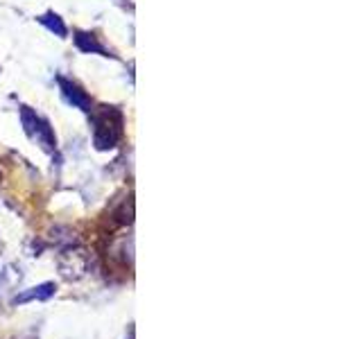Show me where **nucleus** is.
<instances>
[{"label":"nucleus","mask_w":362,"mask_h":339,"mask_svg":"<svg viewBox=\"0 0 362 339\" xmlns=\"http://www.w3.org/2000/svg\"><path fill=\"white\" fill-rule=\"evenodd\" d=\"M122 136V113L116 107H102L93 113V145L98 152H107Z\"/></svg>","instance_id":"nucleus-1"},{"label":"nucleus","mask_w":362,"mask_h":339,"mask_svg":"<svg viewBox=\"0 0 362 339\" xmlns=\"http://www.w3.org/2000/svg\"><path fill=\"white\" fill-rule=\"evenodd\" d=\"M57 267H59V274L68 282H77L88 274L90 267V256L84 246H68L57 258Z\"/></svg>","instance_id":"nucleus-2"},{"label":"nucleus","mask_w":362,"mask_h":339,"mask_svg":"<svg viewBox=\"0 0 362 339\" xmlns=\"http://www.w3.org/2000/svg\"><path fill=\"white\" fill-rule=\"evenodd\" d=\"M57 84H59L62 95H64V100L68 102V105L79 109V111H84V113L90 111V97L77 84H73L71 79H66V77H57Z\"/></svg>","instance_id":"nucleus-3"},{"label":"nucleus","mask_w":362,"mask_h":339,"mask_svg":"<svg viewBox=\"0 0 362 339\" xmlns=\"http://www.w3.org/2000/svg\"><path fill=\"white\" fill-rule=\"evenodd\" d=\"M75 45H77V48L79 50H82V52H95V54H102V56H116V54H111L107 48H105V45H102L95 37H93V34H88V32H75Z\"/></svg>","instance_id":"nucleus-4"},{"label":"nucleus","mask_w":362,"mask_h":339,"mask_svg":"<svg viewBox=\"0 0 362 339\" xmlns=\"http://www.w3.org/2000/svg\"><path fill=\"white\" fill-rule=\"evenodd\" d=\"M54 292H57L54 282H41V285L14 297V303L18 305V303H28V301H48V299L54 297Z\"/></svg>","instance_id":"nucleus-5"},{"label":"nucleus","mask_w":362,"mask_h":339,"mask_svg":"<svg viewBox=\"0 0 362 339\" xmlns=\"http://www.w3.org/2000/svg\"><path fill=\"white\" fill-rule=\"evenodd\" d=\"M32 138L41 145V150H43V152H54L57 138H54V131H52V127H50V122H48V120H39V127H37V131H34Z\"/></svg>","instance_id":"nucleus-6"},{"label":"nucleus","mask_w":362,"mask_h":339,"mask_svg":"<svg viewBox=\"0 0 362 339\" xmlns=\"http://www.w3.org/2000/svg\"><path fill=\"white\" fill-rule=\"evenodd\" d=\"M21 282V269L7 267L5 271H0V294H5L7 290H14Z\"/></svg>","instance_id":"nucleus-7"},{"label":"nucleus","mask_w":362,"mask_h":339,"mask_svg":"<svg viewBox=\"0 0 362 339\" xmlns=\"http://www.w3.org/2000/svg\"><path fill=\"white\" fill-rule=\"evenodd\" d=\"M39 23L41 25H45L50 32H54L57 37H66V25H64V20L54 14V11H48V14H43V16H39Z\"/></svg>","instance_id":"nucleus-8"},{"label":"nucleus","mask_w":362,"mask_h":339,"mask_svg":"<svg viewBox=\"0 0 362 339\" xmlns=\"http://www.w3.org/2000/svg\"><path fill=\"white\" fill-rule=\"evenodd\" d=\"M18 113H21L23 129H25V133L32 138L34 131H37V127H39V118H37V113H34L30 107H21V109H18Z\"/></svg>","instance_id":"nucleus-9"},{"label":"nucleus","mask_w":362,"mask_h":339,"mask_svg":"<svg viewBox=\"0 0 362 339\" xmlns=\"http://www.w3.org/2000/svg\"><path fill=\"white\" fill-rule=\"evenodd\" d=\"M116 218H118L120 224H132V220H134V201L132 199L122 201L120 210H116Z\"/></svg>","instance_id":"nucleus-10"}]
</instances>
